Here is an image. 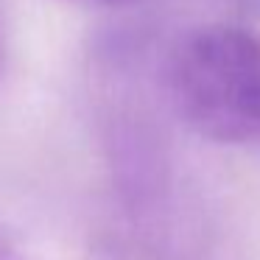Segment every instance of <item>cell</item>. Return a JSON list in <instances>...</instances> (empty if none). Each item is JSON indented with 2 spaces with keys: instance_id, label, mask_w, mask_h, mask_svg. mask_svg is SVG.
Listing matches in <instances>:
<instances>
[{
  "instance_id": "1",
  "label": "cell",
  "mask_w": 260,
  "mask_h": 260,
  "mask_svg": "<svg viewBox=\"0 0 260 260\" xmlns=\"http://www.w3.org/2000/svg\"><path fill=\"white\" fill-rule=\"evenodd\" d=\"M176 115L221 146H260V37L235 25L196 28L165 64Z\"/></svg>"
},
{
  "instance_id": "2",
  "label": "cell",
  "mask_w": 260,
  "mask_h": 260,
  "mask_svg": "<svg viewBox=\"0 0 260 260\" xmlns=\"http://www.w3.org/2000/svg\"><path fill=\"white\" fill-rule=\"evenodd\" d=\"M79 6H92V9H123V6H135L140 0H70Z\"/></svg>"
},
{
  "instance_id": "3",
  "label": "cell",
  "mask_w": 260,
  "mask_h": 260,
  "mask_svg": "<svg viewBox=\"0 0 260 260\" xmlns=\"http://www.w3.org/2000/svg\"><path fill=\"white\" fill-rule=\"evenodd\" d=\"M0 260H37V257L25 254L23 249H17L12 241H6V238H0Z\"/></svg>"
}]
</instances>
